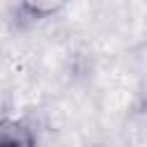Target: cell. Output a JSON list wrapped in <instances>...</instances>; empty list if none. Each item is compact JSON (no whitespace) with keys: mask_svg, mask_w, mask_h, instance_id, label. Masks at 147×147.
Masks as SVG:
<instances>
[{"mask_svg":"<svg viewBox=\"0 0 147 147\" xmlns=\"http://www.w3.org/2000/svg\"><path fill=\"white\" fill-rule=\"evenodd\" d=\"M0 147H37L34 131L16 117H0Z\"/></svg>","mask_w":147,"mask_h":147,"instance_id":"1","label":"cell"},{"mask_svg":"<svg viewBox=\"0 0 147 147\" xmlns=\"http://www.w3.org/2000/svg\"><path fill=\"white\" fill-rule=\"evenodd\" d=\"M25 11H30L32 18H44L48 14H55L57 9H62L64 5L62 2H23L21 5Z\"/></svg>","mask_w":147,"mask_h":147,"instance_id":"2","label":"cell"},{"mask_svg":"<svg viewBox=\"0 0 147 147\" xmlns=\"http://www.w3.org/2000/svg\"><path fill=\"white\" fill-rule=\"evenodd\" d=\"M92 147H99V145H92Z\"/></svg>","mask_w":147,"mask_h":147,"instance_id":"3","label":"cell"}]
</instances>
